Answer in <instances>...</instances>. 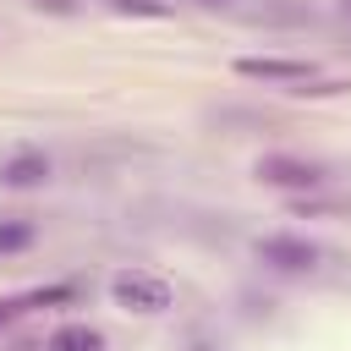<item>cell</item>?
Returning <instances> with one entry per match:
<instances>
[{"mask_svg":"<svg viewBox=\"0 0 351 351\" xmlns=\"http://www.w3.org/2000/svg\"><path fill=\"white\" fill-rule=\"evenodd\" d=\"M110 296H115V307H126V313H165V307L176 302V285H170L165 274H154V269H121V274L110 280Z\"/></svg>","mask_w":351,"mask_h":351,"instance_id":"obj_1","label":"cell"},{"mask_svg":"<svg viewBox=\"0 0 351 351\" xmlns=\"http://www.w3.org/2000/svg\"><path fill=\"white\" fill-rule=\"evenodd\" d=\"M258 181L263 186H285V192H318L329 181V170L318 159H296V154H263L258 159Z\"/></svg>","mask_w":351,"mask_h":351,"instance_id":"obj_2","label":"cell"},{"mask_svg":"<svg viewBox=\"0 0 351 351\" xmlns=\"http://www.w3.org/2000/svg\"><path fill=\"white\" fill-rule=\"evenodd\" d=\"M236 77L247 82H274V88H302L318 77L313 60H296V55H241L236 60Z\"/></svg>","mask_w":351,"mask_h":351,"instance_id":"obj_3","label":"cell"},{"mask_svg":"<svg viewBox=\"0 0 351 351\" xmlns=\"http://www.w3.org/2000/svg\"><path fill=\"white\" fill-rule=\"evenodd\" d=\"M252 252H258V263L274 269V274H307V269L318 263V247L302 241V236H258Z\"/></svg>","mask_w":351,"mask_h":351,"instance_id":"obj_4","label":"cell"},{"mask_svg":"<svg viewBox=\"0 0 351 351\" xmlns=\"http://www.w3.org/2000/svg\"><path fill=\"white\" fill-rule=\"evenodd\" d=\"M49 154H38V148H22V154H11L5 165H0V186H11V192H27V186H44L49 181Z\"/></svg>","mask_w":351,"mask_h":351,"instance_id":"obj_5","label":"cell"},{"mask_svg":"<svg viewBox=\"0 0 351 351\" xmlns=\"http://www.w3.org/2000/svg\"><path fill=\"white\" fill-rule=\"evenodd\" d=\"M44 351H104V335L93 324H60Z\"/></svg>","mask_w":351,"mask_h":351,"instance_id":"obj_6","label":"cell"},{"mask_svg":"<svg viewBox=\"0 0 351 351\" xmlns=\"http://www.w3.org/2000/svg\"><path fill=\"white\" fill-rule=\"evenodd\" d=\"M38 241V225L33 219H0V258L5 252H27Z\"/></svg>","mask_w":351,"mask_h":351,"instance_id":"obj_7","label":"cell"},{"mask_svg":"<svg viewBox=\"0 0 351 351\" xmlns=\"http://www.w3.org/2000/svg\"><path fill=\"white\" fill-rule=\"evenodd\" d=\"M77 296V285H44V291H27L22 302H16V313L22 307H49V302H71Z\"/></svg>","mask_w":351,"mask_h":351,"instance_id":"obj_8","label":"cell"},{"mask_svg":"<svg viewBox=\"0 0 351 351\" xmlns=\"http://www.w3.org/2000/svg\"><path fill=\"white\" fill-rule=\"evenodd\" d=\"M115 11H126V16H170V5L165 0H110Z\"/></svg>","mask_w":351,"mask_h":351,"instance_id":"obj_9","label":"cell"},{"mask_svg":"<svg viewBox=\"0 0 351 351\" xmlns=\"http://www.w3.org/2000/svg\"><path fill=\"white\" fill-rule=\"evenodd\" d=\"M33 5H38V11H60V16L71 11V0H33Z\"/></svg>","mask_w":351,"mask_h":351,"instance_id":"obj_10","label":"cell"},{"mask_svg":"<svg viewBox=\"0 0 351 351\" xmlns=\"http://www.w3.org/2000/svg\"><path fill=\"white\" fill-rule=\"evenodd\" d=\"M11 313H16V302H0V324H5V318H11Z\"/></svg>","mask_w":351,"mask_h":351,"instance_id":"obj_11","label":"cell"},{"mask_svg":"<svg viewBox=\"0 0 351 351\" xmlns=\"http://www.w3.org/2000/svg\"><path fill=\"white\" fill-rule=\"evenodd\" d=\"M197 5H208V11H219V5H230V0H197Z\"/></svg>","mask_w":351,"mask_h":351,"instance_id":"obj_12","label":"cell"},{"mask_svg":"<svg viewBox=\"0 0 351 351\" xmlns=\"http://www.w3.org/2000/svg\"><path fill=\"white\" fill-rule=\"evenodd\" d=\"M346 11H351V0H346Z\"/></svg>","mask_w":351,"mask_h":351,"instance_id":"obj_13","label":"cell"}]
</instances>
